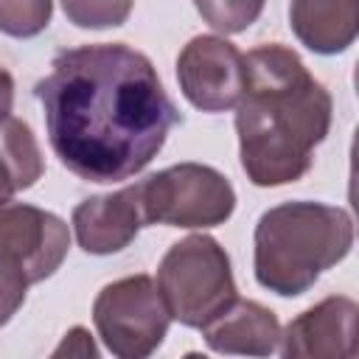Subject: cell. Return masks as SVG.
<instances>
[{"mask_svg":"<svg viewBox=\"0 0 359 359\" xmlns=\"http://www.w3.org/2000/svg\"><path fill=\"white\" fill-rule=\"evenodd\" d=\"M36 98L53 154L87 182L135 177L180 121L151 59L123 42L62 50Z\"/></svg>","mask_w":359,"mask_h":359,"instance_id":"6da1fadb","label":"cell"},{"mask_svg":"<svg viewBox=\"0 0 359 359\" xmlns=\"http://www.w3.org/2000/svg\"><path fill=\"white\" fill-rule=\"evenodd\" d=\"M67 247L70 230L56 213L11 199L0 205V264L25 278L28 286L50 278Z\"/></svg>","mask_w":359,"mask_h":359,"instance_id":"52a82bcc","label":"cell"},{"mask_svg":"<svg viewBox=\"0 0 359 359\" xmlns=\"http://www.w3.org/2000/svg\"><path fill=\"white\" fill-rule=\"evenodd\" d=\"M244 65L247 90L236 104L241 168L261 188L297 182L331 129V95L286 45L252 48Z\"/></svg>","mask_w":359,"mask_h":359,"instance_id":"7a4b0ae2","label":"cell"},{"mask_svg":"<svg viewBox=\"0 0 359 359\" xmlns=\"http://www.w3.org/2000/svg\"><path fill=\"white\" fill-rule=\"evenodd\" d=\"M93 323L115 356L143 359L165 339L171 314L149 275H129L98 292L93 303Z\"/></svg>","mask_w":359,"mask_h":359,"instance_id":"8992f818","label":"cell"},{"mask_svg":"<svg viewBox=\"0 0 359 359\" xmlns=\"http://www.w3.org/2000/svg\"><path fill=\"white\" fill-rule=\"evenodd\" d=\"M356 317L359 306L351 297H325L280 331V353L286 359H351L359 351Z\"/></svg>","mask_w":359,"mask_h":359,"instance_id":"9c48e42d","label":"cell"},{"mask_svg":"<svg viewBox=\"0 0 359 359\" xmlns=\"http://www.w3.org/2000/svg\"><path fill=\"white\" fill-rule=\"evenodd\" d=\"M14 194H17V182H14V174H11V168L6 165V160L0 157V205H3V202H8Z\"/></svg>","mask_w":359,"mask_h":359,"instance_id":"d6986e66","label":"cell"},{"mask_svg":"<svg viewBox=\"0 0 359 359\" xmlns=\"http://www.w3.org/2000/svg\"><path fill=\"white\" fill-rule=\"evenodd\" d=\"M194 6L202 20L222 34H238L250 28L264 11V0H194Z\"/></svg>","mask_w":359,"mask_h":359,"instance_id":"9a60e30c","label":"cell"},{"mask_svg":"<svg viewBox=\"0 0 359 359\" xmlns=\"http://www.w3.org/2000/svg\"><path fill=\"white\" fill-rule=\"evenodd\" d=\"M25 289H28L25 278H20L17 272L0 264V325H6L17 314V309L25 300Z\"/></svg>","mask_w":359,"mask_h":359,"instance_id":"e0dca14e","label":"cell"},{"mask_svg":"<svg viewBox=\"0 0 359 359\" xmlns=\"http://www.w3.org/2000/svg\"><path fill=\"white\" fill-rule=\"evenodd\" d=\"M157 289L171 320L188 328H205L238 297L224 247L202 233L168 247L157 266Z\"/></svg>","mask_w":359,"mask_h":359,"instance_id":"277c9868","label":"cell"},{"mask_svg":"<svg viewBox=\"0 0 359 359\" xmlns=\"http://www.w3.org/2000/svg\"><path fill=\"white\" fill-rule=\"evenodd\" d=\"M351 247L353 222L345 208L323 202L275 205L255 224V280L280 297H297Z\"/></svg>","mask_w":359,"mask_h":359,"instance_id":"3957f363","label":"cell"},{"mask_svg":"<svg viewBox=\"0 0 359 359\" xmlns=\"http://www.w3.org/2000/svg\"><path fill=\"white\" fill-rule=\"evenodd\" d=\"M0 157L14 174L17 191L31 188L45 171V160L31 126L14 115L0 118Z\"/></svg>","mask_w":359,"mask_h":359,"instance_id":"4fadbf2b","label":"cell"},{"mask_svg":"<svg viewBox=\"0 0 359 359\" xmlns=\"http://www.w3.org/2000/svg\"><path fill=\"white\" fill-rule=\"evenodd\" d=\"M202 334L208 348L216 353L269 356L280 342V323L266 306L236 297L202 328Z\"/></svg>","mask_w":359,"mask_h":359,"instance_id":"8fae6325","label":"cell"},{"mask_svg":"<svg viewBox=\"0 0 359 359\" xmlns=\"http://www.w3.org/2000/svg\"><path fill=\"white\" fill-rule=\"evenodd\" d=\"M289 22L309 50L342 53L359 31V0H292Z\"/></svg>","mask_w":359,"mask_h":359,"instance_id":"7c38bea8","label":"cell"},{"mask_svg":"<svg viewBox=\"0 0 359 359\" xmlns=\"http://www.w3.org/2000/svg\"><path fill=\"white\" fill-rule=\"evenodd\" d=\"M14 107V79L6 67H0V118L11 115Z\"/></svg>","mask_w":359,"mask_h":359,"instance_id":"ac0fdd59","label":"cell"},{"mask_svg":"<svg viewBox=\"0 0 359 359\" xmlns=\"http://www.w3.org/2000/svg\"><path fill=\"white\" fill-rule=\"evenodd\" d=\"M50 0H0V31L17 39L36 36L50 22Z\"/></svg>","mask_w":359,"mask_h":359,"instance_id":"5bb4252c","label":"cell"},{"mask_svg":"<svg viewBox=\"0 0 359 359\" xmlns=\"http://www.w3.org/2000/svg\"><path fill=\"white\" fill-rule=\"evenodd\" d=\"M135 0H62L65 17L79 28H115L132 14Z\"/></svg>","mask_w":359,"mask_h":359,"instance_id":"2e32d148","label":"cell"},{"mask_svg":"<svg viewBox=\"0 0 359 359\" xmlns=\"http://www.w3.org/2000/svg\"><path fill=\"white\" fill-rule=\"evenodd\" d=\"M177 81L196 109H233L247 90L244 53L222 36H194L177 56Z\"/></svg>","mask_w":359,"mask_h":359,"instance_id":"ba28073f","label":"cell"},{"mask_svg":"<svg viewBox=\"0 0 359 359\" xmlns=\"http://www.w3.org/2000/svg\"><path fill=\"white\" fill-rule=\"evenodd\" d=\"M146 224L216 227L236 208V191L224 174L202 163H180L137 182Z\"/></svg>","mask_w":359,"mask_h":359,"instance_id":"5b68a950","label":"cell"},{"mask_svg":"<svg viewBox=\"0 0 359 359\" xmlns=\"http://www.w3.org/2000/svg\"><path fill=\"white\" fill-rule=\"evenodd\" d=\"M140 188L126 185L115 194H98L76 205L73 230L76 241L90 255H112L129 247L143 227Z\"/></svg>","mask_w":359,"mask_h":359,"instance_id":"30bf717a","label":"cell"}]
</instances>
